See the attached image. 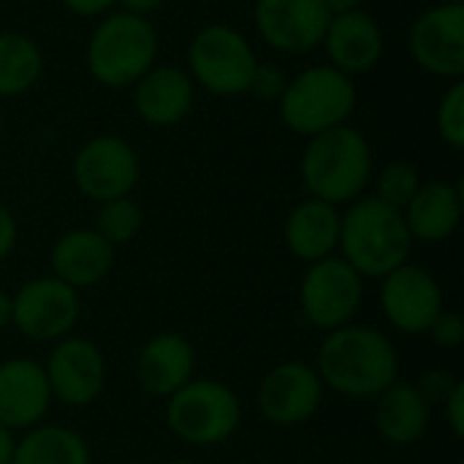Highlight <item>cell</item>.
<instances>
[{
	"instance_id": "cell-16",
	"label": "cell",
	"mask_w": 464,
	"mask_h": 464,
	"mask_svg": "<svg viewBox=\"0 0 464 464\" xmlns=\"http://www.w3.org/2000/svg\"><path fill=\"white\" fill-rule=\"evenodd\" d=\"M52 392L41 362L5 359L0 362V424L11 432H27L46 421Z\"/></svg>"
},
{
	"instance_id": "cell-11",
	"label": "cell",
	"mask_w": 464,
	"mask_h": 464,
	"mask_svg": "<svg viewBox=\"0 0 464 464\" xmlns=\"http://www.w3.org/2000/svg\"><path fill=\"white\" fill-rule=\"evenodd\" d=\"M52 400L65 408L92 405L106 386V359L103 351L79 334L57 340L44 362Z\"/></svg>"
},
{
	"instance_id": "cell-1",
	"label": "cell",
	"mask_w": 464,
	"mask_h": 464,
	"mask_svg": "<svg viewBox=\"0 0 464 464\" xmlns=\"http://www.w3.org/2000/svg\"><path fill=\"white\" fill-rule=\"evenodd\" d=\"M313 367L324 389L345 400H375L400 381V353L392 337L356 321L326 332Z\"/></svg>"
},
{
	"instance_id": "cell-30",
	"label": "cell",
	"mask_w": 464,
	"mask_h": 464,
	"mask_svg": "<svg viewBox=\"0 0 464 464\" xmlns=\"http://www.w3.org/2000/svg\"><path fill=\"white\" fill-rule=\"evenodd\" d=\"M427 337H430L432 345L440 348V351H454V348H459L464 343L462 315H459V313L443 310V313L432 321V326L427 329Z\"/></svg>"
},
{
	"instance_id": "cell-36",
	"label": "cell",
	"mask_w": 464,
	"mask_h": 464,
	"mask_svg": "<svg viewBox=\"0 0 464 464\" xmlns=\"http://www.w3.org/2000/svg\"><path fill=\"white\" fill-rule=\"evenodd\" d=\"M14 449H16V438L11 430H5L0 424V464H11V457H14Z\"/></svg>"
},
{
	"instance_id": "cell-32",
	"label": "cell",
	"mask_w": 464,
	"mask_h": 464,
	"mask_svg": "<svg viewBox=\"0 0 464 464\" xmlns=\"http://www.w3.org/2000/svg\"><path fill=\"white\" fill-rule=\"evenodd\" d=\"M443 416H446V424L451 430L454 438H464V383L459 381L454 386V392L443 400Z\"/></svg>"
},
{
	"instance_id": "cell-25",
	"label": "cell",
	"mask_w": 464,
	"mask_h": 464,
	"mask_svg": "<svg viewBox=\"0 0 464 464\" xmlns=\"http://www.w3.org/2000/svg\"><path fill=\"white\" fill-rule=\"evenodd\" d=\"M44 76V52L19 30H0V101L30 92Z\"/></svg>"
},
{
	"instance_id": "cell-22",
	"label": "cell",
	"mask_w": 464,
	"mask_h": 464,
	"mask_svg": "<svg viewBox=\"0 0 464 464\" xmlns=\"http://www.w3.org/2000/svg\"><path fill=\"white\" fill-rule=\"evenodd\" d=\"M462 185L449 179H432L421 182L416 196L402 209V218L413 242L438 245L457 234L462 223Z\"/></svg>"
},
{
	"instance_id": "cell-17",
	"label": "cell",
	"mask_w": 464,
	"mask_h": 464,
	"mask_svg": "<svg viewBox=\"0 0 464 464\" xmlns=\"http://www.w3.org/2000/svg\"><path fill=\"white\" fill-rule=\"evenodd\" d=\"M130 90L139 120L152 128H171L196 106V84L182 65L155 63Z\"/></svg>"
},
{
	"instance_id": "cell-23",
	"label": "cell",
	"mask_w": 464,
	"mask_h": 464,
	"mask_svg": "<svg viewBox=\"0 0 464 464\" xmlns=\"http://www.w3.org/2000/svg\"><path fill=\"white\" fill-rule=\"evenodd\" d=\"M432 424V405L421 397L416 383L394 381L375 397V430L392 446L419 443Z\"/></svg>"
},
{
	"instance_id": "cell-35",
	"label": "cell",
	"mask_w": 464,
	"mask_h": 464,
	"mask_svg": "<svg viewBox=\"0 0 464 464\" xmlns=\"http://www.w3.org/2000/svg\"><path fill=\"white\" fill-rule=\"evenodd\" d=\"M120 11H128V14H139V16H150L155 14L158 8L166 5V0H117Z\"/></svg>"
},
{
	"instance_id": "cell-14",
	"label": "cell",
	"mask_w": 464,
	"mask_h": 464,
	"mask_svg": "<svg viewBox=\"0 0 464 464\" xmlns=\"http://www.w3.org/2000/svg\"><path fill=\"white\" fill-rule=\"evenodd\" d=\"M408 49L419 68L440 79L464 73V3H438L416 16L408 33Z\"/></svg>"
},
{
	"instance_id": "cell-9",
	"label": "cell",
	"mask_w": 464,
	"mask_h": 464,
	"mask_svg": "<svg viewBox=\"0 0 464 464\" xmlns=\"http://www.w3.org/2000/svg\"><path fill=\"white\" fill-rule=\"evenodd\" d=\"M82 318V296L52 275L33 277L11 294V326L27 340L54 345L73 334Z\"/></svg>"
},
{
	"instance_id": "cell-12",
	"label": "cell",
	"mask_w": 464,
	"mask_h": 464,
	"mask_svg": "<svg viewBox=\"0 0 464 464\" xmlns=\"http://www.w3.org/2000/svg\"><path fill=\"white\" fill-rule=\"evenodd\" d=\"M324 394L326 389L313 364L283 362L261 378L256 408L272 427H299L321 411Z\"/></svg>"
},
{
	"instance_id": "cell-26",
	"label": "cell",
	"mask_w": 464,
	"mask_h": 464,
	"mask_svg": "<svg viewBox=\"0 0 464 464\" xmlns=\"http://www.w3.org/2000/svg\"><path fill=\"white\" fill-rule=\"evenodd\" d=\"M144 226V212L141 207L130 198V196H120V198H109L98 204V215H95V231L111 245H128L130 239L139 237Z\"/></svg>"
},
{
	"instance_id": "cell-6",
	"label": "cell",
	"mask_w": 464,
	"mask_h": 464,
	"mask_svg": "<svg viewBox=\"0 0 464 464\" xmlns=\"http://www.w3.org/2000/svg\"><path fill=\"white\" fill-rule=\"evenodd\" d=\"M166 424L182 443L212 449L237 435L242 400L215 378H193L166 400Z\"/></svg>"
},
{
	"instance_id": "cell-39",
	"label": "cell",
	"mask_w": 464,
	"mask_h": 464,
	"mask_svg": "<svg viewBox=\"0 0 464 464\" xmlns=\"http://www.w3.org/2000/svg\"><path fill=\"white\" fill-rule=\"evenodd\" d=\"M166 464H201V462H196V459H171V462H166Z\"/></svg>"
},
{
	"instance_id": "cell-4",
	"label": "cell",
	"mask_w": 464,
	"mask_h": 464,
	"mask_svg": "<svg viewBox=\"0 0 464 464\" xmlns=\"http://www.w3.org/2000/svg\"><path fill=\"white\" fill-rule=\"evenodd\" d=\"M160 38L147 16L128 11H109L92 27L84 46V65L90 76L109 90L133 87L155 63Z\"/></svg>"
},
{
	"instance_id": "cell-29",
	"label": "cell",
	"mask_w": 464,
	"mask_h": 464,
	"mask_svg": "<svg viewBox=\"0 0 464 464\" xmlns=\"http://www.w3.org/2000/svg\"><path fill=\"white\" fill-rule=\"evenodd\" d=\"M285 84H288V76H285V71L280 65H272V63L266 65V63L258 60V65H256V71L250 76L247 92L253 98H258V101H275L277 103L283 90H285Z\"/></svg>"
},
{
	"instance_id": "cell-10",
	"label": "cell",
	"mask_w": 464,
	"mask_h": 464,
	"mask_svg": "<svg viewBox=\"0 0 464 464\" xmlns=\"http://www.w3.org/2000/svg\"><path fill=\"white\" fill-rule=\"evenodd\" d=\"M71 177L84 198L101 204L133 193L141 177V160L128 139L114 133H101L87 139L76 150L71 163Z\"/></svg>"
},
{
	"instance_id": "cell-3",
	"label": "cell",
	"mask_w": 464,
	"mask_h": 464,
	"mask_svg": "<svg viewBox=\"0 0 464 464\" xmlns=\"http://www.w3.org/2000/svg\"><path fill=\"white\" fill-rule=\"evenodd\" d=\"M411 250L413 237L400 209L375 196H362L343 209L337 256L364 280H383L389 272L411 261Z\"/></svg>"
},
{
	"instance_id": "cell-37",
	"label": "cell",
	"mask_w": 464,
	"mask_h": 464,
	"mask_svg": "<svg viewBox=\"0 0 464 464\" xmlns=\"http://www.w3.org/2000/svg\"><path fill=\"white\" fill-rule=\"evenodd\" d=\"M321 3L326 5V11H329L332 16H337V14H348V11L362 8L364 0H321Z\"/></svg>"
},
{
	"instance_id": "cell-27",
	"label": "cell",
	"mask_w": 464,
	"mask_h": 464,
	"mask_svg": "<svg viewBox=\"0 0 464 464\" xmlns=\"http://www.w3.org/2000/svg\"><path fill=\"white\" fill-rule=\"evenodd\" d=\"M372 185H375V198L394 207V209H405L408 201L416 196V190L421 188V174L411 160H389L378 174H372Z\"/></svg>"
},
{
	"instance_id": "cell-34",
	"label": "cell",
	"mask_w": 464,
	"mask_h": 464,
	"mask_svg": "<svg viewBox=\"0 0 464 464\" xmlns=\"http://www.w3.org/2000/svg\"><path fill=\"white\" fill-rule=\"evenodd\" d=\"M60 3L82 19H101L117 8V0H60Z\"/></svg>"
},
{
	"instance_id": "cell-41",
	"label": "cell",
	"mask_w": 464,
	"mask_h": 464,
	"mask_svg": "<svg viewBox=\"0 0 464 464\" xmlns=\"http://www.w3.org/2000/svg\"><path fill=\"white\" fill-rule=\"evenodd\" d=\"M443 3H464V0H443Z\"/></svg>"
},
{
	"instance_id": "cell-8",
	"label": "cell",
	"mask_w": 464,
	"mask_h": 464,
	"mask_svg": "<svg viewBox=\"0 0 464 464\" xmlns=\"http://www.w3.org/2000/svg\"><path fill=\"white\" fill-rule=\"evenodd\" d=\"M364 277L340 256L307 264L299 283L302 318L321 332H334L356 321L364 304Z\"/></svg>"
},
{
	"instance_id": "cell-7",
	"label": "cell",
	"mask_w": 464,
	"mask_h": 464,
	"mask_svg": "<svg viewBox=\"0 0 464 464\" xmlns=\"http://www.w3.org/2000/svg\"><path fill=\"white\" fill-rule=\"evenodd\" d=\"M258 65L247 35L231 24H204L188 44V73L196 87L218 98L247 95L250 76Z\"/></svg>"
},
{
	"instance_id": "cell-2",
	"label": "cell",
	"mask_w": 464,
	"mask_h": 464,
	"mask_svg": "<svg viewBox=\"0 0 464 464\" xmlns=\"http://www.w3.org/2000/svg\"><path fill=\"white\" fill-rule=\"evenodd\" d=\"M302 185L313 198L348 207L372 185L375 160L367 136L353 125H337L307 139L299 163Z\"/></svg>"
},
{
	"instance_id": "cell-18",
	"label": "cell",
	"mask_w": 464,
	"mask_h": 464,
	"mask_svg": "<svg viewBox=\"0 0 464 464\" xmlns=\"http://www.w3.org/2000/svg\"><path fill=\"white\" fill-rule=\"evenodd\" d=\"M321 46L329 57V65H334L337 71L353 79V76L370 73L381 63L386 41L372 14H367L364 8H356V11L337 14L329 19Z\"/></svg>"
},
{
	"instance_id": "cell-38",
	"label": "cell",
	"mask_w": 464,
	"mask_h": 464,
	"mask_svg": "<svg viewBox=\"0 0 464 464\" xmlns=\"http://www.w3.org/2000/svg\"><path fill=\"white\" fill-rule=\"evenodd\" d=\"M11 326V294L0 288V334Z\"/></svg>"
},
{
	"instance_id": "cell-5",
	"label": "cell",
	"mask_w": 464,
	"mask_h": 464,
	"mask_svg": "<svg viewBox=\"0 0 464 464\" xmlns=\"http://www.w3.org/2000/svg\"><path fill=\"white\" fill-rule=\"evenodd\" d=\"M356 101L359 92L353 79L334 65L321 63L288 79L277 101V111L291 133L313 139L324 130L345 125L356 109Z\"/></svg>"
},
{
	"instance_id": "cell-15",
	"label": "cell",
	"mask_w": 464,
	"mask_h": 464,
	"mask_svg": "<svg viewBox=\"0 0 464 464\" xmlns=\"http://www.w3.org/2000/svg\"><path fill=\"white\" fill-rule=\"evenodd\" d=\"M332 14L321 0H256L258 38L280 54H307L321 46Z\"/></svg>"
},
{
	"instance_id": "cell-21",
	"label": "cell",
	"mask_w": 464,
	"mask_h": 464,
	"mask_svg": "<svg viewBox=\"0 0 464 464\" xmlns=\"http://www.w3.org/2000/svg\"><path fill=\"white\" fill-rule=\"evenodd\" d=\"M340 220H343L340 207L307 196L288 212L283 223V239L288 253L304 264H315L329 256H337Z\"/></svg>"
},
{
	"instance_id": "cell-19",
	"label": "cell",
	"mask_w": 464,
	"mask_h": 464,
	"mask_svg": "<svg viewBox=\"0 0 464 464\" xmlns=\"http://www.w3.org/2000/svg\"><path fill=\"white\" fill-rule=\"evenodd\" d=\"M196 378V351L177 332L152 334L136 353V383L155 400H169Z\"/></svg>"
},
{
	"instance_id": "cell-31",
	"label": "cell",
	"mask_w": 464,
	"mask_h": 464,
	"mask_svg": "<svg viewBox=\"0 0 464 464\" xmlns=\"http://www.w3.org/2000/svg\"><path fill=\"white\" fill-rule=\"evenodd\" d=\"M457 383H459V378H454L449 370H430V372L421 375V381L416 383V389L435 408V405H443V400L454 392Z\"/></svg>"
},
{
	"instance_id": "cell-28",
	"label": "cell",
	"mask_w": 464,
	"mask_h": 464,
	"mask_svg": "<svg viewBox=\"0 0 464 464\" xmlns=\"http://www.w3.org/2000/svg\"><path fill=\"white\" fill-rule=\"evenodd\" d=\"M435 125L440 139L451 147V150H462L464 147V84L457 79L451 82V87L443 92L440 103H438V114H435Z\"/></svg>"
},
{
	"instance_id": "cell-13",
	"label": "cell",
	"mask_w": 464,
	"mask_h": 464,
	"mask_svg": "<svg viewBox=\"0 0 464 464\" xmlns=\"http://www.w3.org/2000/svg\"><path fill=\"white\" fill-rule=\"evenodd\" d=\"M381 310L394 332L408 337L427 334L446 310L443 288L430 269L408 261L381 280Z\"/></svg>"
},
{
	"instance_id": "cell-40",
	"label": "cell",
	"mask_w": 464,
	"mask_h": 464,
	"mask_svg": "<svg viewBox=\"0 0 464 464\" xmlns=\"http://www.w3.org/2000/svg\"><path fill=\"white\" fill-rule=\"evenodd\" d=\"M0 130H3V109H0Z\"/></svg>"
},
{
	"instance_id": "cell-33",
	"label": "cell",
	"mask_w": 464,
	"mask_h": 464,
	"mask_svg": "<svg viewBox=\"0 0 464 464\" xmlns=\"http://www.w3.org/2000/svg\"><path fill=\"white\" fill-rule=\"evenodd\" d=\"M19 239V223L14 218V212L0 201V264L14 253Z\"/></svg>"
},
{
	"instance_id": "cell-24",
	"label": "cell",
	"mask_w": 464,
	"mask_h": 464,
	"mask_svg": "<svg viewBox=\"0 0 464 464\" xmlns=\"http://www.w3.org/2000/svg\"><path fill=\"white\" fill-rule=\"evenodd\" d=\"M11 464H92V454L79 432L44 421L16 438Z\"/></svg>"
},
{
	"instance_id": "cell-20",
	"label": "cell",
	"mask_w": 464,
	"mask_h": 464,
	"mask_svg": "<svg viewBox=\"0 0 464 464\" xmlns=\"http://www.w3.org/2000/svg\"><path fill=\"white\" fill-rule=\"evenodd\" d=\"M114 258L117 247H111L95 228H71L52 245L49 275L82 291L103 283L114 269Z\"/></svg>"
}]
</instances>
